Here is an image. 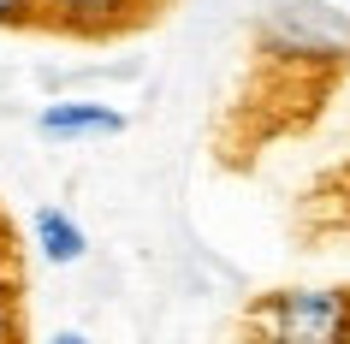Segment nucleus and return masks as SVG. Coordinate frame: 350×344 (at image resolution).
<instances>
[{
	"label": "nucleus",
	"mask_w": 350,
	"mask_h": 344,
	"mask_svg": "<svg viewBox=\"0 0 350 344\" xmlns=\"http://www.w3.org/2000/svg\"><path fill=\"white\" fill-rule=\"evenodd\" d=\"M30 237H36L42 261H54V267H77L83 255H90V232L77 226L66 208H36L30 220Z\"/></svg>",
	"instance_id": "obj_5"
},
{
	"label": "nucleus",
	"mask_w": 350,
	"mask_h": 344,
	"mask_svg": "<svg viewBox=\"0 0 350 344\" xmlns=\"http://www.w3.org/2000/svg\"><path fill=\"white\" fill-rule=\"evenodd\" d=\"M250 344H350V285H279L243 308Z\"/></svg>",
	"instance_id": "obj_1"
},
{
	"label": "nucleus",
	"mask_w": 350,
	"mask_h": 344,
	"mask_svg": "<svg viewBox=\"0 0 350 344\" xmlns=\"http://www.w3.org/2000/svg\"><path fill=\"white\" fill-rule=\"evenodd\" d=\"M256 48L279 66H350V12L332 0H279L256 24Z\"/></svg>",
	"instance_id": "obj_2"
},
{
	"label": "nucleus",
	"mask_w": 350,
	"mask_h": 344,
	"mask_svg": "<svg viewBox=\"0 0 350 344\" xmlns=\"http://www.w3.org/2000/svg\"><path fill=\"white\" fill-rule=\"evenodd\" d=\"M131 125L125 107H113L101 95H54L48 107H36V137L42 143H101Z\"/></svg>",
	"instance_id": "obj_3"
},
{
	"label": "nucleus",
	"mask_w": 350,
	"mask_h": 344,
	"mask_svg": "<svg viewBox=\"0 0 350 344\" xmlns=\"http://www.w3.org/2000/svg\"><path fill=\"white\" fill-rule=\"evenodd\" d=\"M332 6H350V0H332Z\"/></svg>",
	"instance_id": "obj_10"
},
{
	"label": "nucleus",
	"mask_w": 350,
	"mask_h": 344,
	"mask_svg": "<svg viewBox=\"0 0 350 344\" xmlns=\"http://www.w3.org/2000/svg\"><path fill=\"white\" fill-rule=\"evenodd\" d=\"M148 0H36V18H48L54 30H72V36H107V30H125L131 18H143Z\"/></svg>",
	"instance_id": "obj_4"
},
{
	"label": "nucleus",
	"mask_w": 350,
	"mask_h": 344,
	"mask_svg": "<svg viewBox=\"0 0 350 344\" xmlns=\"http://www.w3.org/2000/svg\"><path fill=\"white\" fill-rule=\"evenodd\" d=\"M18 24H36V0H0V30H18Z\"/></svg>",
	"instance_id": "obj_7"
},
{
	"label": "nucleus",
	"mask_w": 350,
	"mask_h": 344,
	"mask_svg": "<svg viewBox=\"0 0 350 344\" xmlns=\"http://www.w3.org/2000/svg\"><path fill=\"white\" fill-rule=\"evenodd\" d=\"M0 344H24V303L12 273H0Z\"/></svg>",
	"instance_id": "obj_6"
},
{
	"label": "nucleus",
	"mask_w": 350,
	"mask_h": 344,
	"mask_svg": "<svg viewBox=\"0 0 350 344\" xmlns=\"http://www.w3.org/2000/svg\"><path fill=\"white\" fill-rule=\"evenodd\" d=\"M0 273H12V267H6V232H0Z\"/></svg>",
	"instance_id": "obj_9"
},
{
	"label": "nucleus",
	"mask_w": 350,
	"mask_h": 344,
	"mask_svg": "<svg viewBox=\"0 0 350 344\" xmlns=\"http://www.w3.org/2000/svg\"><path fill=\"white\" fill-rule=\"evenodd\" d=\"M48 344H95V339H90V332H77V326H59Z\"/></svg>",
	"instance_id": "obj_8"
}]
</instances>
